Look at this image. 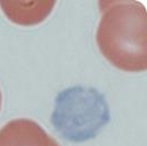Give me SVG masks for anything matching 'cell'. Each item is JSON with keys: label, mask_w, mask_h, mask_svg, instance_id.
<instances>
[{"label": "cell", "mask_w": 147, "mask_h": 146, "mask_svg": "<svg viewBox=\"0 0 147 146\" xmlns=\"http://www.w3.org/2000/svg\"><path fill=\"white\" fill-rule=\"evenodd\" d=\"M96 43L103 57L120 70L147 68V13L139 1H101Z\"/></svg>", "instance_id": "obj_1"}, {"label": "cell", "mask_w": 147, "mask_h": 146, "mask_svg": "<svg viewBox=\"0 0 147 146\" xmlns=\"http://www.w3.org/2000/svg\"><path fill=\"white\" fill-rule=\"evenodd\" d=\"M51 121L62 138L80 143L94 138L110 121V110L97 90L74 86L55 97Z\"/></svg>", "instance_id": "obj_2"}, {"label": "cell", "mask_w": 147, "mask_h": 146, "mask_svg": "<svg viewBox=\"0 0 147 146\" xmlns=\"http://www.w3.org/2000/svg\"><path fill=\"white\" fill-rule=\"evenodd\" d=\"M51 138L38 124L30 119H15L0 129V146H51Z\"/></svg>", "instance_id": "obj_3"}, {"label": "cell", "mask_w": 147, "mask_h": 146, "mask_svg": "<svg viewBox=\"0 0 147 146\" xmlns=\"http://www.w3.org/2000/svg\"><path fill=\"white\" fill-rule=\"evenodd\" d=\"M55 1H0V8L10 22L23 25L32 26L42 23L47 18Z\"/></svg>", "instance_id": "obj_4"}, {"label": "cell", "mask_w": 147, "mask_h": 146, "mask_svg": "<svg viewBox=\"0 0 147 146\" xmlns=\"http://www.w3.org/2000/svg\"><path fill=\"white\" fill-rule=\"evenodd\" d=\"M51 146H59V144H58V143L55 142V139H53V142H52V145H51Z\"/></svg>", "instance_id": "obj_5"}, {"label": "cell", "mask_w": 147, "mask_h": 146, "mask_svg": "<svg viewBox=\"0 0 147 146\" xmlns=\"http://www.w3.org/2000/svg\"><path fill=\"white\" fill-rule=\"evenodd\" d=\"M0 108H1V92H0Z\"/></svg>", "instance_id": "obj_6"}]
</instances>
